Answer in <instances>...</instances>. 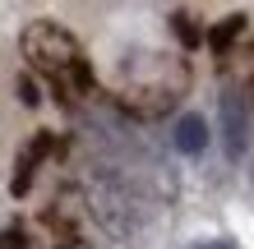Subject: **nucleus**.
<instances>
[{
  "instance_id": "nucleus-1",
  "label": "nucleus",
  "mask_w": 254,
  "mask_h": 249,
  "mask_svg": "<svg viewBox=\"0 0 254 249\" xmlns=\"http://www.w3.org/2000/svg\"><path fill=\"white\" fill-rule=\"evenodd\" d=\"M23 55L33 60L42 74H51L56 83H61V74L79 60V42H74L61 23H51V19H42V23H28L23 28Z\"/></svg>"
},
{
  "instance_id": "nucleus-6",
  "label": "nucleus",
  "mask_w": 254,
  "mask_h": 249,
  "mask_svg": "<svg viewBox=\"0 0 254 249\" xmlns=\"http://www.w3.org/2000/svg\"><path fill=\"white\" fill-rule=\"evenodd\" d=\"M171 23H176V37H181L185 47H199V42H203V33H199V23H194L190 14H176Z\"/></svg>"
},
{
  "instance_id": "nucleus-4",
  "label": "nucleus",
  "mask_w": 254,
  "mask_h": 249,
  "mask_svg": "<svg viewBox=\"0 0 254 249\" xmlns=\"http://www.w3.org/2000/svg\"><path fill=\"white\" fill-rule=\"evenodd\" d=\"M176 148H181L185 157H199L203 148H208V120L203 115H181V120H176Z\"/></svg>"
},
{
  "instance_id": "nucleus-10",
  "label": "nucleus",
  "mask_w": 254,
  "mask_h": 249,
  "mask_svg": "<svg viewBox=\"0 0 254 249\" xmlns=\"http://www.w3.org/2000/svg\"><path fill=\"white\" fill-rule=\"evenodd\" d=\"M0 249H5V245H0Z\"/></svg>"
},
{
  "instance_id": "nucleus-9",
  "label": "nucleus",
  "mask_w": 254,
  "mask_h": 249,
  "mask_svg": "<svg viewBox=\"0 0 254 249\" xmlns=\"http://www.w3.org/2000/svg\"><path fill=\"white\" fill-rule=\"evenodd\" d=\"M194 249H236L231 240H203V245H194Z\"/></svg>"
},
{
  "instance_id": "nucleus-7",
  "label": "nucleus",
  "mask_w": 254,
  "mask_h": 249,
  "mask_svg": "<svg viewBox=\"0 0 254 249\" xmlns=\"http://www.w3.org/2000/svg\"><path fill=\"white\" fill-rule=\"evenodd\" d=\"M65 74H69V83L79 88V93H88V88H93V69H88V60H83V55H79V60H74V65L65 69Z\"/></svg>"
},
{
  "instance_id": "nucleus-2",
  "label": "nucleus",
  "mask_w": 254,
  "mask_h": 249,
  "mask_svg": "<svg viewBox=\"0 0 254 249\" xmlns=\"http://www.w3.org/2000/svg\"><path fill=\"white\" fill-rule=\"evenodd\" d=\"M217 111H222V148H227L231 162H241V152L250 148V106H245V93H241V88H227Z\"/></svg>"
},
{
  "instance_id": "nucleus-3",
  "label": "nucleus",
  "mask_w": 254,
  "mask_h": 249,
  "mask_svg": "<svg viewBox=\"0 0 254 249\" xmlns=\"http://www.w3.org/2000/svg\"><path fill=\"white\" fill-rule=\"evenodd\" d=\"M56 148V139L47 134V129H42V134L33 139V143H28V148H23V157H19V166H14V180H9V189H14V194H28V189H33V171H37V162H42V157H47Z\"/></svg>"
},
{
  "instance_id": "nucleus-8",
  "label": "nucleus",
  "mask_w": 254,
  "mask_h": 249,
  "mask_svg": "<svg viewBox=\"0 0 254 249\" xmlns=\"http://www.w3.org/2000/svg\"><path fill=\"white\" fill-rule=\"evenodd\" d=\"M19 97H23V106H37V101H42V97H37V83L28 79V74L19 79Z\"/></svg>"
},
{
  "instance_id": "nucleus-5",
  "label": "nucleus",
  "mask_w": 254,
  "mask_h": 249,
  "mask_svg": "<svg viewBox=\"0 0 254 249\" xmlns=\"http://www.w3.org/2000/svg\"><path fill=\"white\" fill-rule=\"evenodd\" d=\"M241 33H245V14H231V19H222L213 33H208V47H213L217 55H227V51H231V42L241 37Z\"/></svg>"
}]
</instances>
